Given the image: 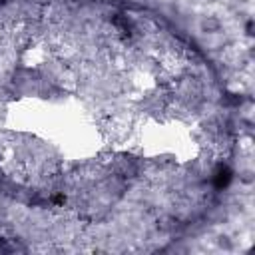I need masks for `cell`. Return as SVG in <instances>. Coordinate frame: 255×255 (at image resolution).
I'll return each instance as SVG.
<instances>
[{"label": "cell", "instance_id": "6da1fadb", "mask_svg": "<svg viewBox=\"0 0 255 255\" xmlns=\"http://www.w3.org/2000/svg\"><path fill=\"white\" fill-rule=\"evenodd\" d=\"M233 179H235V171H233V167L229 165V163H225V161H219L215 167H213V171H211V185L215 187V189H227L231 183H233Z\"/></svg>", "mask_w": 255, "mask_h": 255}, {"label": "cell", "instance_id": "7a4b0ae2", "mask_svg": "<svg viewBox=\"0 0 255 255\" xmlns=\"http://www.w3.org/2000/svg\"><path fill=\"white\" fill-rule=\"evenodd\" d=\"M110 24H112L120 34H131V32L135 30V24H133L131 16L126 14V12H114L112 18H110Z\"/></svg>", "mask_w": 255, "mask_h": 255}, {"label": "cell", "instance_id": "3957f363", "mask_svg": "<svg viewBox=\"0 0 255 255\" xmlns=\"http://www.w3.org/2000/svg\"><path fill=\"white\" fill-rule=\"evenodd\" d=\"M223 28V22L217 16H203L199 20V30L203 34H219Z\"/></svg>", "mask_w": 255, "mask_h": 255}, {"label": "cell", "instance_id": "277c9868", "mask_svg": "<svg viewBox=\"0 0 255 255\" xmlns=\"http://www.w3.org/2000/svg\"><path fill=\"white\" fill-rule=\"evenodd\" d=\"M243 30H245V36H247V38H253V36H255V20H253V18H247Z\"/></svg>", "mask_w": 255, "mask_h": 255}, {"label": "cell", "instance_id": "5b68a950", "mask_svg": "<svg viewBox=\"0 0 255 255\" xmlns=\"http://www.w3.org/2000/svg\"><path fill=\"white\" fill-rule=\"evenodd\" d=\"M12 251H14V245L10 243V239L0 235V253H12Z\"/></svg>", "mask_w": 255, "mask_h": 255}, {"label": "cell", "instance_id": "8992f818", "mask_svg": "<svg viewBox=\"0 0 255 255\" xmlns=\"http://www.w3.org/2000/svg\"><path fill=\"white\" fill-rule=\"evenodd\" d=\"M52 203H56V205H64V203H66V195H64V193H56V195H52Z\"/></svg>", "mask_w": 255, "mask_h": 255}]
</instances>
